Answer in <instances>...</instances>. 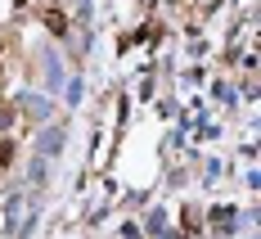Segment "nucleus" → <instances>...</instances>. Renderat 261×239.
<instances>
[{
	"label": "nucleus",
	"mask_w": 261,
	"mask_h": 239,
	"mask_svg": "<svg viewBox=\"0 0 261 239\" xmlns=\"http://www.w3.org/2000/svg\"><path fill=\"white\" fill-rule=\"evenodd\" d=\"M45 23H50L54 36H63V32H68V23H63V14H59V9H54V14H45Z\"/></svg>",
	"instance_id": "1"
}]
</instances>
